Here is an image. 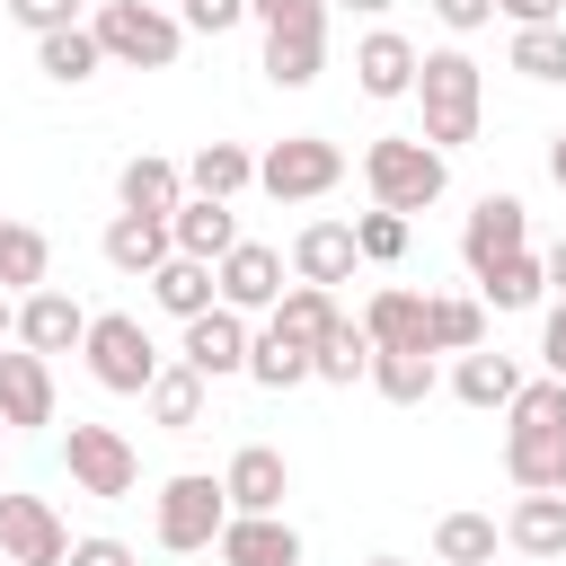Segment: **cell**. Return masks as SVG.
I'll list each match as a JSON object with an SVG mask.
<instances>
[{"mask_svg": "<svg viewBox=\"0 0 566 566\" xmlns=\"http://www.w3.org/2000/svg\"><path fill=\"white\" fill-rule=\"evenodd\" d=\"M557 460H566V380H522V398L504 407V478L522 495H548L557 486Z\"/></svg>", "mask_w": 566, "mask_h": 566, "instance_id": "6da1fadb", "label": "cell"}, {"mask_svg": "<svg viewBox=\"0 0 566 566\" xmlns=\"http://www.w3.org/2000/svg\"><path fill=\"white\" fill-rule=\"evenodd\" d=\"M416 106H424V142L451 159V150H469V142H478L486 71H478L460 44H442V53H424V71H416Z\"/></svg>", "mask_w": 566, "mask_h": 566, "instance_id": "7a4b0ae2", "label": "cell"}, {"mask_svg": "<svg viewBox=\"0 0 566 566\" xmlns=\"http://www.w3.org/2000/svg\"><path fill=\"white\" fill-rule=\"evenodd\" d=\"M88 35L124 71H177V53H186V18L159 9V0H97L88 9Z\"/></svg>", "mask_w": 566, "mask_h": 566, "instance_id": "3957f363", "label": "cell"}, {"mask_svg": "<svg viewBox=\"0 0 566 566\" xmlns=\"http://www.w3.org/2000/svg\"><path fill=\"white\" fill-rule=\"evenodd\" d=\"M363 186H371L380 212H424V203H442L451 159H442L424 133H380V142L363 150Z\"/></svg>", "mask_w": 566, "mask_h": 566, "instance_id": "277c9868", "label": "cell"}, {"mask_svg": "<svg viewBox=\"0 0 566 566\" xmlns=\"http://www.w3.org/2000/svg\"><path fill=\"white\" fill-rule=\"evenodd\" d=\"M221 531H230V495H221L212 469H177V478L150 495V539H159L168 557H195V548H212Z\"/></svg>", "mask_w": 566, "mask_h": 566, "instance_id": "5b68a950", "label": "cell"}, {"mask_svg": "<svg viewBox=\"0 0 566 566\" xmlns=\"http://www.w3.org/2000/svg\"><path fill=\"white\" fill-rule=\"evenodd\" d=\"M80 354H88V380H97V389H115V398H142V389L168 371V354L150 345V327H142L133 310H97Z\"/></svg>", "mask_w": 566, "mask_h": 566, "instance_id": "8992f818", "label": "cell"}, {"mask_svg": "<svg viewBox=\"0 0 566 566\" xmlns=\"http://www.w3.org/2000/svg\"><path fill=\"white\" fill-rule=\"evenodd\" d=\"M256 186L274 203H318V195L345 186V150L327 133H283L274 150H256Z\"/></svg>", "mask_w": 566, "mask_h": 566, "instance_id": "52a82bcc", "label": "cell"}, {"mask_svg": "<svg viewBox=\"0 0 566 566\" xmlns=\"http://www.w3.org/2000/svg\"><path fill=\"white\" fill-rule=\"evenodd\" d=\"M62 469H71V486L97 495V504H124V495L142 486V451H133L115 424H71V433H62Z\"/></svg>", "mask_w": 566, "mask_h": 566, "instance_id": "ba28073f", "label": "cell"}, {"mask_svg": "<svg viewBox=\"0 0 566 566\" xmlns=\"http://www.w3.org/2000/svg\"><path fill=\"white\" fill-rule=\"evenodd\" d=\"M71 557V531L44 495H18L0 486V566H62Z\"/></svg>", "mask_w": 566, "mask_h": 566, "instance_id": "9c48e42d", "label": "cell"}, {"mask_svg": "<svg viewBox=\"0 0 566 566\" xmlns=\"http://www.w3.org/2000/svg\"><path fill=\"white\" fill-rule=\"evenodd\" d=\"M522 248H531V212H522V195H478L469 221H460V265L486 274V265H504V256H522Z\"/></svg>", "mask_w": 566, "mask_h": 566, "instance_id": "30bf717a", "label": "cell"}, {"mask_svg": "<svg viewBox=\"0 0 566 566\" xmlns=\"http://www.w3.org/2000/svg\"><path fill=\"white\" fill-rule=\"evenodd\" d=\"M212 274H221V310H239V318H256V310L274 318V301L292 292V283H283V256H274L265 239H239Z\"/></svg>", "mask_w": 566, "mask_h": 566, "instance_id": "8fae6325", "label": "cell"}, {"mask_svg": "<svg viewBox=\"0 0 566 566\" xmlns=\"http://www.w3.org/2000/svg\"><path fill=\"white\" fill-rule=\"evenodd\" d=\"M248 345H256V327H248L239 310H203V318H186L177 363L203 371V380H230V371H248Z\"/></svg>", "mask_w": 566, "mask_h": 566, "instance_id": "7c38bea8", "label": "cell"}, {"mask_svg": "<svg viewBox=\"0 0 566 566\" xmlns=\"http://www.w3.org/2000/svg\"><path fill=\"white\" fill-rule=\"evenodd\" d=\"M88 318H97V310H80V301H71L62 283H44V292H27V301H18V345L53 363V354L88 345Z\"/></svg>", "mask_w": 566, "mask_h": 566, "instance_id": "4fadbf2b", "label": "cell"}, {"mask_svg": "<svg viewBox=\"0 0 566 566\" xmlns=\"http://www.w3.org/2000/svg\"><path fill=\"white\" fill-rule=\"evenodd\" d=\"M221 495H230V513H283V495H292V460H283L274 442H239L230 469H221Z\"/></svg>", "mask_w": 566, "mask_h": 566, "instance_id": "5bb4252c", "label": "cell"}, {"mask_svg": "<svg viewBox=\"0 0 566 566\" xmlns=\"http://www.w3.org/2000/svg\"><path fill=\"white\" fill-rule=\"evenodd\" d=\"M0 424L9 433H44L53 424V363L27 354V345L0 354Z\"/></svg>", "mask_w": 566, "mask_h": 566, "instance_id": "9a60e30c", "label": "cell"}, {"mask_svg": "<svg viewBox=\"0 0 566 566\" xmlns=\"http://www.w3.org/2000/svg\"><path fill=\"white\" fill-rule=\"evenodd\" d=\"M416 71H424V53H416L398 27H371V35L354 44V88L380 97V106H389V97H416Z\"/></svg>", "mask_w": 566, "mask_h": 566, "instance_id": "2e32d148", "label": "cell"}, {"mask_svg": "<svg viewBox=\"0 0 566 566\" xmlns=\"http://www.w3.org/2000/svg\"><path fill=\"white\" fill-rule=\"evenodd\" d=\"M354 265H363L354 221H301V230H292V283L336 292V283H354Z\"/></svg>", "mask_w": 566, "mask_h": 566, "instance_id": "e0dca14e", "label": "cell"}, {"mask_svg": "<svg viewBox=\"0 0 566 566\" xmlns=\"http://www.w3.org/2000/svg\"><path fill=\"white\" fill-rule=\"evenodd\" d=\"M212 548H221V566H301V531L283 513H230V531Z\"/></svg>", "mask_w": 566, "mask_h": 566, "instance_id": "ac0fdd59", "label": "cell"}, {"mask_svg": "<svg viewBox=\"0 0 566 566\" xmlns=\"http://www.w3.org/2000/svg\"><path fill=\"white\" fill-rule=\"evenodd\" d=\"M115 203H124V212L168 221V212L186 203V168H177V159H159V150H133V159L115 168Z\"/></svg>", "mask_w": 566, "mask_h": 566, "instance_id": "d6986e66", "label": "cell"}, {"mask_svg": "<svg viewBox=\"0 0 566 566\" xmlns=\"http://www.w3.org/2000/svg\"><path fill=\"white\" fill-rule=\"evenodd\" d=\"M363 336H371L380 354H433V345H424V292L380 283V292L363 301Z\"/></svg>", "mask_w": 566, "mask_h": 566, "instance_id": "ffe728a7", "label": "cell"}, {"mask_svg": "<svg viewBox=\"0 0 566 566\" xmlns=\"http://www.w3.org/2000/svg\"><path fill=\"white\" fill-rule=\"evenodd\" d=\"M97 248H106V265H115V274H142V283H150V274H159V265L177 256V239H168V221H150V212H115Z\"/></svg>", "mask_w": 566, "mask_h": 566, "instance_id": "44dd1931", "label": "cell"}, {"mask_svg": "<svg viewBox=\"0 0 566 566\" xmlns=\"http://www.w3.org/2000/svg\"><path fill=\"white\" fill-rule=\"evenodd\" d=\"M168 239H177V256H203V265H221V256L239 248V212H230V203H203V195H186V203L168 212Z\"/></svg>", "mask_w": 566, "mask_h": 566, "instance_id": "7402d4cb", "label": "cell"}, {"mask_svg": "<svg viewBox=\"0 0 566 566\" xmlns=\"http://www.w3.org/2000/svg\"><path fill=\"white\" fill-rule=\"evenodd\" d=\"M504 548L557 566V557H566V495H557V486H548V495H522V504L504 513Z\"/></svg>", "mask_w": 566, "mask_h": 566, "instance_id": "603a6c76", "label": "cell"}, {"mask_svg": "<svg viewBox=\"0 0 566 566\" xmlns=\"http://www.w3.org/2000/svg\"><path fill=\"white\" fill-rule=\"evenodd\" d=\"M256 186V150L248 142H203L195 159H186V195H203V203H230V195H248Z\"/></svg>", "mask_w": 566, "mask_h": 566, "instance_id": "cb8c5ba5", "label": "cell"}, {"mask_svg": "<svg viewBox=\"0 0 566 566\" xmlns=\"http://www.w3.org/2000/svg\"><path fill=\"white\" fill-rule=\"evenodd\" d=\"M150 301L186 327V318H203V310H221V274L203 265V256H168L159 274H150Z\"/></svg>", "mask_w": 566, "mask_h": 566, "instance_id": "d4e9b609", "label": "cell"}, {"mask_svg": "<svg viewBox=\"0 0 566 566\" xmlns=\"http://www.w3.org/2000/svg\"><path fill=\"white\" fill-rule=\"evenodd\" d=\"M451 398H460V407H513V398H522V363L495 354V345H478V354L451 363Z\"/></svg>", "mask_w": 566, "mask_h": 566, "instance_id": "484cf974", "label": "cell"}, {"mask_svg": "<svg viewBox=\"0 0 566 566\" xmlns=\"http://www.w3.org/2000/svg\"><path fill=\"white\" fill-rule=\"evenodd\" d=\"M44 283H53V239H44L35 221H0V292L27 301V292H44Z\"/></svg>", "mask_w": 566, "mask_h": 566, "instance_id": "4316f807", "label": "cell"}, {"mask_svg": "<svg viewBox=\"0 0 566 566\" xmlns=\"http://www.w3.org/2000/svg\"><path fill=\"white\" fill-rule=\"evenodd\" d=\"M424 345L433 354H478L486 345V301L478 292H433L424 301Z\"/></svg>", "mask_w": 566, "mask_h": 566, "instance_id": "83f0119b", "label": "cell"}, {"mask_svg": "<svg viewBox=\"0 0 566 566\" xmlns=\"http://www.w3.org/2000/svg\"><path fill=\"white\" fill-rule=\"evenodd\" d=\"M248 380H256V389H301V380H318V354L265 318V327H256V345H248Z\"/></svg>", "mask_w": 566, "mask_h": 566, "instance_id": "f1b7e54d", "label": "cell"}, {"mask_svg": "<svg viewBox=\"0 0 566 566\" xmlns=\"http://www.w3.org/2000/svg\"><path fill=\"white\" fill-rule=\"evenodd\" d=\"M327 71V27H274L265 35V80L274 88H310Z\"/></svg>", "mask_w": 566, "mask_h": 566, "instance_id": "f546056e", "label": "cell"}, {"mask_svg": "<svg viewBox=\"0 0 566 566\" xmlns=\"http://www.w3.org/2000/svg\"><path fill=\"white\" fill-rule=\"evenodd\" d=\"M35 71H44L53 88H88V80L106 71V44H97L88 27H62V35H35Z\"/></svg>", "mask_w": 566, "mask_h": 566, "instance_id": "4dcf8cb0", "label": "cell"}, {"mask_svg": "<svg viewBox=\"0 0 566 566\" xmlns=\"http://www.w3.org/2000/svg\"><path fill=\"white\" fill-rule=\"evenodd\" d=\"M203 389H212L203 371L168 363V371H159V380L142 389V407H150V424H159V433H195V424H203Z\"/></svg>", "mask_w": 566, "mask_h": 566, "instance_id": "1f68e13d", "label": "cell"}, {"mask_svg": "<svg viewBox=\"0 0 566 566\" xmlns=\"http://www.w3.org/2000/svg\"><path fill=\"white\" fill-rule=\"evenodd\" d=\"M478 301H486V310H539V301H548V256L522 248V256L486 265V274H478Z\"/></svg>", "mask_w": 566, "mask_h": 566, "instance_id": "d6a6232c", "label": "cell"}, {"mask_svg": "<svg viewBox=\"0 0 566 566\" xmlns=\"http://www.w3.org/2000/svg\"><path fill=\"white\" fill-rule=\"evenodd\" d=\"M495 548H504V522L495 513H442L433 522V557L442 566H495Z\"/></svg>", "mask_w": 566, "mask_h": 566, "instance_id": "836d02e7", "label": "cell"}, {"mask_svg": "<svg viewBox=\"0 0 566 566\" xmlns=\"http://www.w3.org/2000/svg\"><path fill=\"white\" fill-rule=\"evenodd\" d=\"M274 327H283V336H301V345L318 354V345L345 327V310H336V292H318V283H292V292L274 301Z\"/></svg>", "mask_w": 566, "mask_h": 566, "instance_id": "e575fe53", "label": "cell"}, {"mask_svg": "<svg viewBox=\"0 0 566 566\" xmlns=\"http://www.w3.org/2000/svg\"><path fill=\"white\" fill-rule=\"evenodd\" d=\"M433 354H371V389L389 398V407H424L433 398Z\"/></svg>", "mask_w": 566, "mask_h": 566, "instance_id": "d590c367", "label": "cell"}, {"mask_svg": "<svg viewBox=\"0 0 566 566\" xmlns=\"http://www.w3.org/2000/svg\"><path fill=\"white\" fill-rule=\"evenodd\" d=\"M371 336H363V318H345L327 345H318V380H336V389H354V380H371Z\"/></svg>", "mask_w": 566, "mask_h": 566, "instance_id": "8d00e7d4", "label": "cell"}, {"mask_svg": "<svg viewBox=\"0 0 566 566\" xmlns=\"http://www.w3.org/2000/svg\"><path fill=\"white\" fill-rule=\"evenodd\" d=\"M513 71L539 80V88H557L566 80V27H513Z\"/></svg>", "mask_w": 566, "mask_h": 566, "instance_id": "74e56055", "label": "cell"}, {"mask_svg": "<svg viewBox=\"0 0 566 566\" xmlns=\"http://www.w3.org/2000/svg\"><path fill=\"white\" fill-rule=\"evenodd\" d=\"M407 239H416V221H407V212H380V203H371V212H354V248H363V265H398V256H407Z\"/></svg>", "mask_w": 566, "mask_h": 566, "instance_id": "f35d334b", "label": "cell"}, {"mask_svg": "<svg viewBox=\"0 0 566 566\" xmlns=\"http://www.w3.org/2000/svg\"><path fill=\"white\" fill-rule=\"evenodd\" d=\"M0 9H9L27 35H62V27H88V18H80L88 0H0Z\"/></svg>", "mask_w": 566, "mask_h": 566, "instance_id": "ab89813d", "label": "cell"}, {"mask_svg": "<svg viewBox=\"0 0 566 566\" xmlns=\"http://www.w3.org/2000/svg\"><path fill=\"white\" fill-rule=\"evenodd\" d=\"M248 18L274 35V27H327V0H248Z\"/></svg>", "mask_w": 566, "mask_h": 566, "instance_id": "60d3db41", "label": "cell"}, {"mask_svg": "<svg viewBox=\"0 0 566 566\" xmlns=\"http://www.w3.org/2000/svg\"><path fill=\"white\" fill-rule=\"evenodd\" d=\"M177 18H186V35H230V27L248 18V0H186Z\"/></svg>", "mask_w": 566, "mask_h": 566, "instance_id": "b9f144b4", "label": "cell"}, {"mask_svg": "<svg viewBox=\"0 0 566 566\" xmlns=\"http://www.w3.org/2000/svg\"><path fill=\"white\" fill-rule=\"evenodd\" d=\"M539 363H548V380H566V292H557L548 318H539Z\"/></svg>", "mask_w": 566, "mask_h": 566, "instance_id": "7bdbcfd3", "label": "cell"}, {"mask_svg": "<svg viewBox=\"0 0 566 566\" xmlns=\"http://www.w3.org/2000/svg\"><path fill=\"white\" fill-rule=\"evenodd\" d=\"M424 9H433V18L451 27V35H478V27L495 18V0H424Z\"/></svg>", "mask_w": 566, "mask_h": 566, "instance_id": "ee69618b", "label": "cell"}, {"mask_svg": "<svg viewBox=\"0 0 566 566\" xmlns=\"http://www.w3.org/2000/svg\"><path fill=\"white\" fill-rule=\"evenodd\" d=\"M62 566H142V557H133L124 539H106V531H97V539H71V557H62Z\"/></svg>", "mask_w": 566, "mask_h": 566, "instance_id": "f6af8a7d", "label": "cell"}, {"mask_svg": "<svg viewBox=\"0 0 566 566\" xmlns=\"http://www.w3.org/2000/svg\"><path fill=\"white\" fill-rule=\"evenodd\" d=\"M495 18H513V27H566V0H495Z\"/></svg>", "mask_w": 566, "mask_h": 566, "instance_id": "bcb514c9", "label": "cell"}, {"mask_svg": "<svg viewBox=\"0 0 566 566\" xmlns=\"http://www.w3.org/2000/svg\"><path fill=\"white\" fill-rule=\"evenodd\" d=\"M548 177H557V186H566V124H557V133H548Z\"/></svg>", "mask_w": 566, "mask_h": 566, "instance_id": "7dc6e473", "label": "cell"}, {"mask_svg": "<svg viewBox=\"0 0 566 566\" xmlns=\"http://www.w3.org/2000/svg\"><path fill=\"white\" fill-rule=\"evenodd\" d=\"M0 345H18V301L0 292Z\"/></svg>", "mask_w": 566, "mask_h": 566, "instance_id": "c3c4849f", "label": "cell"}, {"mask_svg": "<svg viewBox=\"0 0 566 566\" xmlns=\"http://www.w3.org/2000/svg\"><path fill=\"white\" fill-rule=\"evenodd\" d=\"M548 283H557V292H566V239H557V248H548Z\"/></svg>", "mask_w": 566, "mask_h": 566, "instance_id": "681fc988", "label": "cell"}, {"mask_svg": "<svg viewBox=\"0 0 566 566\" xmlns=\"http://www.w3.org/2000/svg\"><path fill=\"white\" fill-rule=\"evenodd\" d=\"M327 9H354V18H380L389 0H327Z\"/></svg>", "mask_w": 566, "mask_h": 566, "instance_id": "f907efd6", "label": "cell"}, {"mask_svg": "<svg viewBox=\"0 0 566 566\" xmlns=\"http://www.w3.org/2000/svg\"><path fill=\"white\" fill-rule=\"evenodd\" d=\"M363 566H407V557H363Z\"/></svg>", "mask_w": 566, "mask_h": 566, "instance_id": "816d5d0a", "label": "cell"}, {"mask_svg": "<svg viewBox=\"0 0 566 566\" xmlns=\"http://www.w3.org/2000/svg\"><path fill=\"white\" fill-rule=\"evenodd\" d=\"M557 495H566V460H557Z\"/></svg>", "mask_w": 566, "mask_h": 566, "instance_id": "f5cc1de1", "label": "cell"}, {"mask_svg": "<svg viewBox=\"0 0 566 566\" xmlns=\"http://www.w3.org/2000/svg\"><path fill=\"white\" fill-rule=\"evenodd\" d=\"M557 566H566V557H557Z\"/></svg>", "mask_w": 566, "mask_h": 566, "instance_id": "db71d44e", "label": "cell"}]
</instances>
